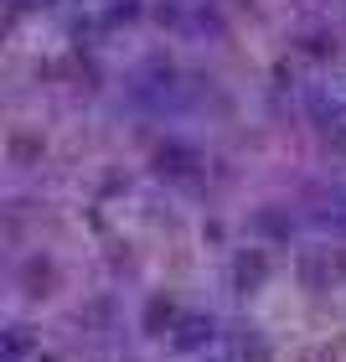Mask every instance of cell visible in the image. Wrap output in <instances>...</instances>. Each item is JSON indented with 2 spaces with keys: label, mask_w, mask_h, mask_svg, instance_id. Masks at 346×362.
<instances>
[{
  "label": "cell",
  "mask_w": 346,
  "mask_h": 362,
  "mask_svg": "<svg viewBox=\"0 0 346 362\" xmlns=\"http://www.w3.org/2000/svg\"><path fill=\"white\" fill-rule=\"evenodd\" d=\"M196 166H202V151H196V145H186V140H166V145L155 151V171L171 176V181L196 176Z\"/></svg>",
  "instance_id": "6da1fadb"
},
{
  "label": "cell",
  "mask_w": 346,
  "mask_h": 362,
  "mask_svg": "<svg viewBox=\"0 0 346 362\" xmlns=\"http://www.w3.org/2000/svg\"><path fill=\"white\" fill-rule=\"evenodd\" d=\"M212 337H217V321L212 316H181L176 332H171V347L176 352H202V347H212Z\"/></svg>",
  "instance_id": "7a4b0ae2"
},
{
  "label": "cell",
  "mask_w": 346,
  "mask_h": 362,
  "mask_svg": "<svg viewBox=\"0 0 346 362\" xmlns=\"http://www.w3.org/2000/svg\"><path fill=\"white\" fill-rule=\"evenodd\" d=\"M253 228H258L263 238H279V243H285V238L294 233V218H290L285 207H258V212H253Z\"/></svg>",
  "instance_id": "3957f363"
},
{
  "label": "cell",
  "mask_w": 346,
  "mask_h": 362,
  "mask_svg": "<svg viewBox=\"0 0 346 362\" xmlns=\"http://www.w3.org/2000/svg\"><path fill=\"white\" fill-rule=\"evenodd\" d=\"M171 321H176V305L155 295V300L145 305V332H150V337H160V326H171Z\"/></svg>",
  "instance_id": "277c9868"
},
{
  "label": "cell",
  "mask_w": 346,
  "mask_h": 362,
  "mask_svg": "<svg viewBox=\"0 0 346 362\" xmlns=\"http://www.w3.org/2000/svg\"><path fill=\"white\" fill-rule=\"evenodd\" d=\"M31 347H37V341H31L26 326H11V332H6V362H26Z\"/></svg>",
  "instance_id": "5b68a950"
},
{
  "label": "cell",
  "mask_w": 346,
  "mask_h": 362,
  "mask_svg": "<svg viewBox=\"0 0 346 362\" xmlns=\"http://www.w3.org/2000/svg\"><path fill=\"white\" fill-rule=\"evenodd\" d=\"M263 269H269V264H263V254H243L238 264H233V279L249 290V285H258V279H263Z\"/></svg>",
  "instance_id": "8992f818"
},
{
  "label": "cell",
  "mask_w": 346,
  "mask_h": 362,
  "mask_svg": "<svg viewBox=\"0 0 346 362\" xmlns=\"http://www.w3.org/2000/svg\"><path fill=\"white\" fill-rule=\"evenodd\" d=\"M300 47H305L310 57H331V52H336V42H331V37H321V31H316V37H300Z\"/></svg>",
  "instance_id": "52a82bcc"
}]
</instances>
